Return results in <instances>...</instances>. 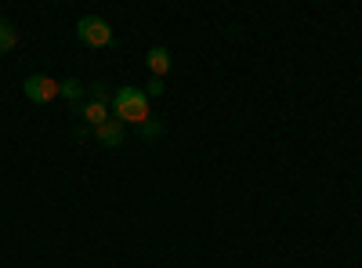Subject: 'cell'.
<instances>
[{
    "label": "cell",
    "mask_w": 362,
    "mask_h": 268,
    "mask_svg": "<svg viewBox=\"0 0 362 268\" xmlns=\"http://www.w3.org/2000/svg\"><path fill=\"white\" fill-rule=\"evenodd\" d=\"M112 116L119 124H145L153 120V109H148V95L141 91V87H116L112 95Z\"/></svg>",
    "instance_id": "cell-1"
},
{
    "label": "cell",
    "mask_w": 362,
    "mask_h": 268,
    "mask_svg": "<svg viewBox=\"0 0 362 268\" xmlns=\"http://www.w3.org/2000/svg\"><path fill=\"white\" fill-rule=\"evenodd\" d=\"M76 37H80V44H87V47H109V44H112V29H109V22L98 18V15H83V18L76 22Z\"/></svg>",
    "instance_id": "cell-2"
},
{
    "label": "cell",
    "mask_w": 362,
    "mask_h": 268,
    "mask_svg": "<svg viewBox=\"0 0 362 268\" xmlns=\"http://www.w3.org/2000/svg\"><path fill=\"white\" fill-rule=\"evenodd\" d=\"M22 91L29 102H37V105H47L54 102L58 95H62V80H54V76H44V73H33L25 83H22Z\"/></svg>",
    "instance_id": "cell-3"
},
{
    "label": "cell",
    "mask_w": 362,
    "mask_h": 268,
    "mask_svg": "<svg viewBox=\"0 0 362 268\" xmlns=\"http://www.w3.org/2000/svg\"><path fill=\"white\" fill-rule=\"evenodd\" d=\"M95 138L105 145V148H116V145H124V124H119L116 120V116H112V120H105L102 127H95Z\"/></svg>",
    "instance_id": "cell-4"
},
{
    "label": "cell",
    "mask_w": 362,
    "mask_h": 268,
    "mask_svg": "<svg viewBox=\"0 0 362 268\" xmlns=\"http://www.w3.org/2000/svg\"><path fill=\"white\" fill-rule=\"evenodd\" d=\"M145 66H148V73H153L156 80H163L170 73V51L167 47H153L145 54Z\"/></svg>",
    "instance_id": "cell-5"
},
{
    "label": "cell",
    "mask_w": 362,
    "mask_h": 268,
    "mask_svg": "<svg viewBox=\"0 0 362 268\" xmlns=\"http://www.w3.org/2000/svg\"><path fill=\"white\" fill-rule=\"evenodd\" d=\"M80 116H83V120H87L90 127H102L105 120H112V116H109V109H105V102H98V98H90V102L80 109Z\"/></svg>",
    "instance_id": "cell-6"
},
{
    "label": "cell",
    "mask_w": 362,
    "mask_h": 268,
    "mask_svg": "<svg viewBox=\"0 0 362 268\" xmlns=\"http://www.w3.org/2000/svg\"><path fill=\"white\" fill-rule=\"evenodd\" d=\"M18 44V29L8 22V18H0V54H4V51H11Z\"/></svg>",
    "instance_id": "cell-7"
},
{
    "label": "cell",
    "mask_w": 362,
    "mask_h": 268,
    "mask_svg": "<svg viewBox=\"0 0 362 268\" xmlns=\"http://www.w3.org/2000/svg\"><path fill=\"white\" fill-rule=\"evenodd\" d=\"M138 134H141L145 141H156V138L163 134V124H160V120H145V124L138 127Z\"/></svg>",
    "instance_id": "cell-8"
},
{
    "label": "cell",
    "mask_w": 362,
    "mask_h": 268,
    "mask_svg": "<svg viewBox=\"0 0 362 268\" xmlns=\"http://www.w3.org/2000/svg\"><path fill=\"white\" fill-rule=\"evenodd\" d=\"M62 95H66V98H80V95H83V83H80V80H66V83H62Z\"/></svg>",
    "instance_id": "cell-9"
},
{
    "label": "cell",
    "mask_w": 362,
    "mask_h": 268,
    "mask_svg": "<svg viewBox=\"0 0 362 268\" xmlns=\"http://www.w3.org/2000/svg\"><path fill=\"white\" fill-rule=\"evenodd\" d=\"M163 91H167V83H163V80H156V76L148 80V87H145V95H148V98H160Z\"/></svg>",
    "instance_id": "cell-10"
}]
</instances>
